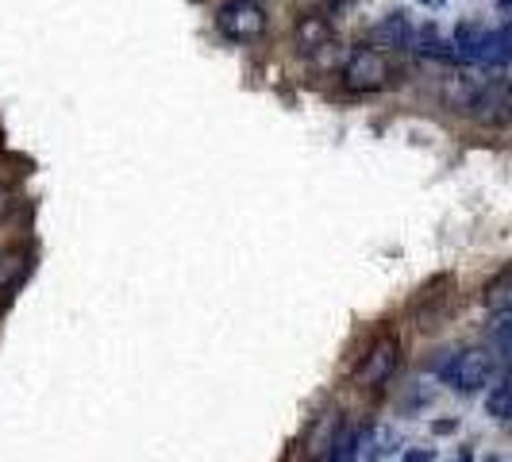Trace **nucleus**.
Returning <instances> with one entry per match:
<instances>
[{"instance_id":"1","label":"nucleus","mask_w":512,"mask_h":462,"mask_svg":"<svg viewBox=\"0 0 512 462\" xmlns=\"http://www.w3.org/2000/svg\"><path fill=\"white\" fill-rule=\"evenodd\" d=\"M339 81L347 93H385L389 85L401 81V66L378 47H355L339 66Z\"/></svg>"},{"instance_id":"2","label":"nucleus","mask_w":512,"mask_h":462,"mask_svg":"<svg viewBox=\"0 0 512 462\" xmlns=\"http://www.w3.org/2000/svg\"><path fill=\"white\" fill-rule=\"evenodd\" d=\"M439 374L447 378L455 393H482L497 378V355H493V347H466L443 362Z\"/></svg>"},{"instance_id":"3","label":"nucleus","mask_w":512,"mask_h":462,"mask_svg":"<svg viewBox=\"0 0 512 462\" xmlns=\"http://www.w3.org/2000/svg\"><path fill=\"white\" fill-rule=\"evenodd\" d=\"M466 116L482 128H509L512 124V81L509 77H493L478 81L474 97L466 104Z\"/></svg>"},{"instance_id":"4","label":"nucleus","mask_w":512,"mask_h":462,"mask_svg":"<svg viewBox=\"0 0 512 462\" xmlns=\"http://www.w3.org/2000/svg\"><path fill=\"white\" fill-rule=\"evenodd\" d=\"M216 27L231 43H255L266 35L270 20H266V8L258 0H224L216 8Z\"/></svg>"},{"instance_id":"5","label":"nucleus","mask_w":512,"mask_h":462,"mask_svg":"<svg viewBox=\"0 0 512 462\" xmlns=\"http://www.w3.org/2000/svg\"><path fill=\"white\" fill-rule=\"evenodd\" d=\"M401 370V339L393 332H382L370 347H366V355L359 362V382L362 389H385V385L393 382V374Z\"/></svg>"},{"instance_id":"6","label":"nucleus","mask_w":512,"mask_h":462,"mask_svg":"<svg viewBox=\"0 0 512 462\" xmlns=\"http://www.w3.org/2000/svg\"><path fill=\"white\" fill-rule=\"evenodd\" d=\"M370 47H378L385 54L409 51V47H416V27H412L405 12H389V16H382L378 24L370 27Z\"/></svg>"},{"instance_id":"7","label":"nucleus","mask_w":512,"mask_h":462,"mask_svg":"<svg viewBox=\"0 0 512 462\" xmlns=\"http://www.w3.org/2000/svg\"><path fill=\"white\" fill-rule=\"evenodd\" d=\"M293 43H297V51L301 54L328 51V47L335 43L332 20H328L324 12H305V16H297V24H293Z\"/></svg>"},{"instance_id":"8","label":"nucleus","mask_w":512,"mask_h":462,"mask_svg":"<svg viewBox=\"0 0 512 462\" xmlns=\"http://www.w3.org/2000/svg\"><path fill=\"white\" fill-rule=\"evenodd\" d=\"M347 432V420H343V412L335 409L328 412V416H320V424L312 428V436H308V459L312 462H324L328 459V451H332L335 443H339V436Z\"/></svg>"},{"instance_id":"9","label":"nucleus","mask_w":512,"mask_h":462,"mask_svg":"<svg viewBox=\"0 0 512 462\" xmlns=\"http://www.w3.org/2000/svg\"><path fill=\"white\" fill-rule=\"evenodd\" d=\"M393 447H397V432L393 428H366L359 439L355 462H382L385 455H393Z\"/></svg>"},{"instance_id":"10","label":"nucleus","mask_w":512,"mask_h":462,"mask_svg":"<svg viewBox=\"0 0 512 462\" xmlns=\"http://www.w3.org/2000/svg\"><path fill=\"white\" fill-rule=\"evenodd\" d=\"M482 305H486L489 312H509L512 308V262L505 266V270H497V274L486 282V289H482Z\"/></svg>"},{"instance_id":"11","label":"nucleus","mask_w":512,"mask_h":462,"mask_svg":"<svg viewBox=\"0 0 512 462\" xmlns=\"http://www.w3.org/2000/svg\"><path fill=\"white\" fill-rule=\"evenodd\" d=\"M486 416H493V420H512V370H505L497 385H489Z\"/></svg>"},{"instance_id":"12","label":"nucleus","mask_w":512,"mask_h":462,"mask_svg":"<svg viewBox=\"0 0 512 462\" xmlns=\"http://www.w3.org/2000/svg\"><path fill=\"white\" fill-rule=\"evenodd\" d=\"M416 51L424 54V58H432V62H447V66H455V62H459L455 43H451V39H439L436 31L420 35V39H416Z\"/></svg>"},{"instance_id":"13","label":"nucleus","mask_w":512,"mask_h":462,"mask_svg":"<svg viewBox=\"0 0 512 462\" xmlns=\"http://www.w3.org/2000/svg\"><path fill=\"white\" fill-rule=\"evenodd\" d=\"M489 347L512 355V308L509 312H493V324H489Z\"/></svg>"},{"instance_id":"14","label":"nucleus","mask_w":512,"mask_h":462,"mask_svg":"<svg viewBox=\"0 0 512 462\" xmlns=\"http://www.w3.org/2000/svg\"><path fill=\"white\" fill-rule=\"evenodd\" d=\"M401 462H436V447H409Z\"/></svg>"},{"instance_id":"15","label":"nucleus","mask_w":512,"mask_h":462,"mask_svg":"<svg viewBox=\"0 0 512 462\" xmlns=\"http://www.w3.org/2000/svg\"><path fill=\"white\" fill-rule=\"evenodd\" d=\"M420 4H428V8H443V0H420Z\"/></svg>"},{"instance_id":"16","label":"nucleus","mask_w":512,"mask_h":462,"mask_svg":"<svg viewBox=\"0 0 512 462\" xmlns=\"http://www.w3.org/2000/svg\"><path fill=\"white\" fill-rule=\"evenodd\" d=\"M509 370H512V355H509Z\"/></svg>"}]
</instances>
